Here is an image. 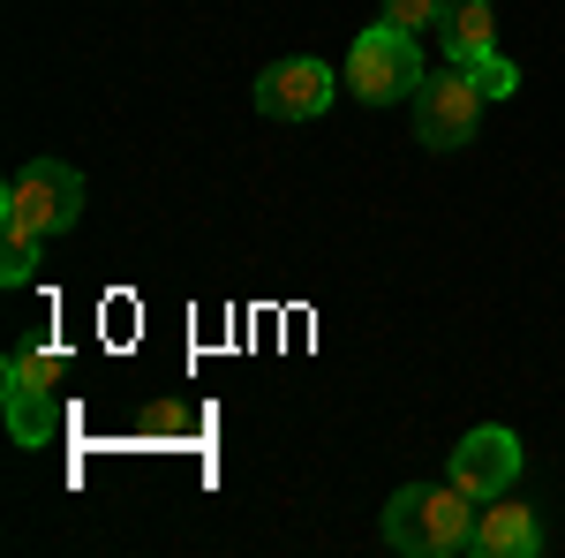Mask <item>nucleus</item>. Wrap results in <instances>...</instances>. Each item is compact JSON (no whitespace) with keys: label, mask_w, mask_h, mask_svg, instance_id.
Returning <instances> with one entry per match:
<instances>
[{"label":"nucleus","mask_w":565,"mask_h":558,"mask_svg":"<svg viewBox=\"0 0 565 558\" xmlns=\"http://www.w3.org/2000/svg\"><path fill=\"white\" fill-rule=\"evenodd\" d=\"M84 219V173L61 167V159H31V167L8 173L0 189V234H68Z\"/></svg>","instance_id":"nucleus-1"},{"label":"nucleus","mask_w":565,"mask_h":558,"mask_svg":"<svg viewBox=\"0 0 565 558\" xmlns=\"http://www.w3.org/2000/svg\"><path fill=\"white\" fill-rule=\"evenodd\" d=\"M348 91L362 106H399V98H415L423 91V45L415 31H399V23H370L348 53Z\"/></svg>","instance_id":"nucleus-2"},{"label":"nucleus","mask_w":565,"mask_h":558,"mask_svg":"<svg viewBox=\"0 0 565 558\" xmlns=\"http://www.w3.org/2000/svg\"><path fill=\"white\" fill-rule=\"evenodd\" d=\"M482 106H490V98H482V84L468 69L423 76V91H415V136H423L430 151H460V144H476Z\"/></svg>","instance_id":"nucleus-3"},{"label":"nucleus","mask_w":565,"mask_h":558,"mask_svg":"<svg viewBox=\"0 0 565 558\" xmlns=\"http://www.w3.org/2000/svg\"><path fill=\"white\" fill-rule=\"evenodd\" d=\"M332 91H340L332 61L295 53V61H271L257 76V114H271V122H317V114L332 106Z\"/></svg>","instance_id":"nucleus-4"},{"label":"nucleus","mask_w":565,"mask_h":558,"mask_svg":"<svg viewBox=\"0 0 565 558\" xmlns=\"http://www.w3.org/2000/svg\"><path fill=\"white\" fill-rule=\"evenodd\" d=\"M452 483H460L468 498H498V491H513V483H521V438H513L505 423L468 430V438L452 445Z\"/></svg>","instance_id":"nucleus-5"},{"label":"nucleus","mask_w":565,"mask_h":558,"mask_svg":"<svg viewBox=\"0 0 565 558\" xmlns=\"http://www.w3.org/2000/svg\"><path fill=\"white\" fill-rule=\"evenodd\" d=\"M535 544H543V520H535L527 498L498 491V498H482V506H476V544H468V551H482V558H527Z\"/></svg>","instance_id":"nucleus-6"},{"label":"nucleus","mask_w":565,"mask_h":558,"mask_svg":"<svg viewBox=\"0 0 565 558\" xmlns=\"http://www.w3.org/2000/svg\"><path fill=\"white\" fill-rule=\"evenodd\" d=\"M476 506L460 483H430V506H423V558H452L476 544Z\"/></svg>","instance_id":"nucleus-7"},{"label":"nucleus","mask_w":565,"mask_h":558,"mask_svg":"<svg viewBox=\"0 0 565 558\" xmlns=\"http://www.w3.org/2000/svg\"><path fill=\"white\" fill-rule=\"evenodd\" d=\"M0 408H8V438L15 445H53L61 430H68V408H61V392H45V386H0Z\"/></svg>","instance_id":"nucleus-8"},{"label":"nucleus","mask_w":565,"mask_h":558,"mask_svg":"<svg viewBox=\"0 0 565 558\" xmlns=\"http://www.w3.org/2000/svg\"><path fill=\"white\" fill-rule=\"evenodd\" d=\"M437 31H445V61L452 69H476L482 53L498 45V15H490V0H452V15Z\"/></svg>","instance_id":"nucleus-9"},{"label":"nucleus","mask_w":565,"mask_h":558,"mask_svg":"<svg viewBox=\"0 0 565 558\" xmlns=\"http://www.w3.org/2000/svg\"><path fill=\"white\" fill-rule=\"evenodd\" d=\"M61 378H68V355L45 340H15L8 347V362H0V386H45L61 392Z\"/></svg>","instance_id":"nucleus-10"},{"label":"nucleus","mask_w":565,"mask_h":558,"mask_svg":"<svg viewBox=\"0 0 565 558\" xmlns=\"http://www.w3.org/2000/svg\"><path fill=\"white\" fill-rule=\"evenodd\" d=\"M423 506H430V483L392 491V506H385V544H392V551L423 558Z\"/></svg>","instance_id":"nucleus-11"},{"label":"nucleus","mask_w":565,"mask_h":558,"mask_svg":"<svg viewBox=\"0 0 565 558\" xmlns=\"http://www.w3.org/2000/svg\"><path fill=\"white\" fill-rule=\"evenodd\" d=\"M39 234H8V250H0V280H8V287H31V280H39Z\"/></svg>","instance_id":"nucleus-12"},{"label":"nucleus","mask_w":565,"mask_h":558,"mask_svg":"<svg viewBox=\"0 0 565 558\" xmlns=\"http://www.w3.org/2000/svg\"><path fill=\"white\" fill-rule=\"evenodd\" d=\"M468 76H476V84H482V98H513V91H521V69H513V61H505L498 45L482 53V61H476V69H468Z\"/></svg>","instance_id":"nucleus-13"},{"label":"nucleus","mask_w":565,"mask_h":558,"mask_svg":"<svg viewBox=\"0 0 565 558\" xmlns=\"http://www.w3.org/2000/svg\"><path fill=\"white\" fill-rule=\"evenodd\" d=\"M445 15H452V0H385V23H399V31H430Z\"/></svg>","instance_id":"nucleus-14"}]
</instances>
